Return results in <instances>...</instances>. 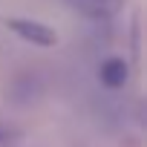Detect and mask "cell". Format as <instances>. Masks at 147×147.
<instances>
[{"label": "cell", "instance_id": "cell-1", "mask_svg": "<svg viewBox=\"0 0 147 147\" xmlns=\"http://www.w3.org/2000/svg\"><path fill=\"white\" fill-rule=\"evenodd\" d=\"M6 26H9V32H15L20 40H26V43H32V46H55V43H58V35H55L46 23H40V20L9 18Z\"/></svg>", "mask_w": 147, "mask_h": 147}, {"label": "cell", "instance_id": "cell-2", "mask_svg": "<svg viewBox=\"0 0 147 147\" xmlns=\"http://www.w3.org/2000/svg\"><path fill=\"white\" fill-rule=\"evenodd\" d=\"M124 0H66L69 9H75L78 15L90 18V20H110Z\"/></svg>", "mask_w": 147, "mask_h": 147}, {"label": "cell", "instance_id": "cell-3", "mask_svg": "<svg viewBox=\"0 0 147 147\" xmlns=\"http://www.w3.org/2000/svg\"><path fill=\"white\" fill-rule=\"evenodd\" d=\"M98 78H101V84L107 90H121L130 81V66L121 58H107L101 63V69H98Z\"/></svg>", "mask_w": 147, "mask_h": 147}, {"label": "cell", "instance_id": "cell-4", "mask_svg": "<svg viewBox=\"0 0 147 147\" xmlns=\"http://www.w3.org/2000/svg\"><path fill=\"white\" fill-rule=\"evenodd\" d=\"M20 141H23V133L15 124L0 121V147H20Z\"/></svg>", "mask_w": 147, "mask_h": 147}]
</instances>
